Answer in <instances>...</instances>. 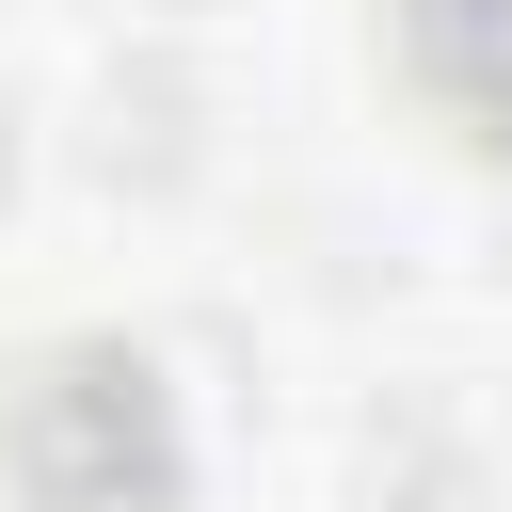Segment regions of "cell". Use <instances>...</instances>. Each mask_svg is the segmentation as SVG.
<instances>
[{"label":"cell","instance_id":"1","mask_svg":"<svg viewBox=\"0 0 512 512\" xmlns=\"http://www.w3.org/2000/svg\"><path fill=\"white\" fill-rule=\"evenodd\" d=\"M0 464L32 512H160L176 496V416H160V368L144 352H48L0 416Z\"/></svg>","mask_w":512,"mask_h":512},{"label":"cell","instance_id":"2","mask_svg":"<svg viewBox=\"0 0 512 512\" xmlns=\"http://www.w3.org/2000/svg\"><path fill=\"white\" fill-rule=\"evenodd\" d=\"M400 64H416L480 144H512V0H400Z\"/></svg>","mask_w":512,"mask_h":512}]
</instances>
